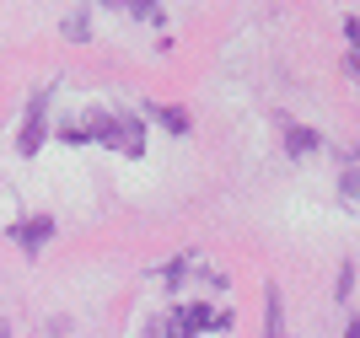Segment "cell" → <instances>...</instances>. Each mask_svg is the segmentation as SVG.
<instances>
[{"mask_svg":"<svg viewBox=\"0 0 360 338\" xmlns=\"http://www.w3.org/2000/svg\"><path fill=\"white\" fill-rule=\"evenodd\" d=\"M162 338H194V333H188V327H183V323H172V327H167Z\"/></svg>","mask_w":360,"mask_h":338,"instance_id":"obj_9","label":"cell"},{"mask_svg":"<svg viewBox=\"0 0 360 338\" xmlns=\"http://www.w3.org/2000/svg\"><path fill=\"white\" fill-rule=\"evenodd\" d=\"M345 338H360V317H355V323H349V327H345Z\"/></svg>","mask_w":360,"mask_h":338,"instance_id":"obj_10","label":"cell"},{"mask_svg":"<svg viewBox=\"0 0 360 338\" xmlns=\"http://www.w3.org/2000/svg\"><path fill=\"white\" fill-rule=\"evenodd\" d=\"M156 118H162V129H172V134L188 129V113H183V108H156Z\"/></svg>","mask_w":360,"mask_h":338,"instance_id":"obj_7","label":"cell"},{"mask_svg":"<svg viewBox=\"0 0 360 338\" xmlns=\"http://www.w3.org/2000/svg\"><path fill=\"white\" fill-rule=\"evenodd\" d=\"M0 338H11V327H6V323H0Z\"/></svg>","mask_w":360,"mask_h":338,"instance_id":"obj_11","label":"cell"},{"mask_svg":"<svg viewBox=\"0 0 360 338\" xmlns=\"http://www.w3.org/2000/svg\"><path fill=\"white\" fill-rule=\"evenodd\" d=\"M65 38H70V44H86V38H91L86 11H70V16H65Z\"/></svg>","mask_w":360,"mask_h":338,"instance_id":"obj_5","label":"cell"},{"mask_svg":"<svg viewBox=\"0 0 360 338\" xmlns=\"http://www.w3.org/2000/svg\"><path fill=\"white\" fill-rule=\"evenodd\" d=\"M49 236H54V221H49V215H32V221H16V226H11V242H16L22 252H38Z\"/></svg>","mask_w":360,"mask_h":338,"instance_id":"obj_4","label":"cell"},{"mask_svg":"<svg viewBox=\"0 0 360 338\" xmlns=\"http://www.w3.org/2000/svg\"><path fill=\"white\" fill-rule=\"evenodd\" d=\"M349 285H355V268L345 264V268H339V290H333V295H339V301H345V295H349Z\"/></svg>","mask_w":360,"mask_h":338,"instance_id":"obj_8","label":"cell"},{"mask_svg":"<svg viewBox=\"0 0 360 338\" xmlns=\"http://www.w3.org/2000/svg\"><path fill=\"white\" fill-rule=\"evenodd\" d=\"M49 91H38L27 103V124H22V134H16V150L22 156H38V145H44V129H49Z\"/></svg>","mask_w":360,"mask_h":338,"instance_id":"obj_2","label":"cell"},{"mask_svg":"<svg viewBox=\"0 0 360 338\" xmlns=\"http://www.w3.org/2000/svg\"><path fill=\"white\" fill-rule=\"evenodd\" d=\"M103 145L124 150V156H140V145H146V129H140V118H129V113H108Z\"/></svg>","mask_w":360,"mask_h":338,"instance_id":"obj_1","label":"cell"},{"mask_svg":"<svg viewBox=\"0 0 360 338\" xmlns=\"http://www.w3.org/2000/svg\"><path fill=\"white\" fill-rule=\"evenodd\" d=\"M339 193H345V204L360 209V167H349L345 177H339Z\"/></svg>","mask_w":360,"mask_h":338,"instance_id":"obj_6","label":"cell"},{"mask_svg":"<svg viewBox=\"0 0 360 338\" xmlns=\"http://www.w3.org/2000/svg\"><path fill=\"white\" fill-rule=\"evenodd\" d=\"M280 140H285L290 156H312V150H323V134L307 129V124H296V118H280Z\"/></svg>","mask_w":360,"mask_h":338,"instance_id":"obj_3","label":"cell"}]
</instances>
